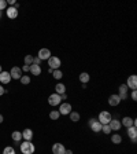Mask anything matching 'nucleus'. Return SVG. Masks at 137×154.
<instances>
[{
  "mask_svg": "<svg viewBox=\"0 0 137 154\" xmlns=\"http://www.w3.org/2000/svg\"><path fill=\"white\" fill-rule=\"evenodd\" d=\"M23 61H25V65H29L30 66V65H33V57L32 55H26Z\"/></svg>",
  "mask_w": 137,
  "mask_h": 154,
  "instance_id": "30",
  "label": "nucleus"
},
{
  "mask_svg": "<svg viewBox=\"0 0 137 154\" xmlns=\"http://www.w3.org/2000/svg\"><path fill=\"white\" fill-rule=\"evenodd\" d=\"M59 113H60V116L63 114V116H68L70 113L73 111V109H71V105L70 103H66V102H63V103H60L59 105Z\"/></svg>",
  "mask_w": 137,
  "mask_h": 154,
  "instance_id": "6",
  "label": "nucleus"
},
{
  "mask_svg": "<svg viewBox=\"0 0 137 154\" xmlns=\"http://www.w3.org/2000/svg\"><path fill=\"white\" fill-rule=\"evenodd\" d=\"M112 120V116L110 111L107 110H103L100 111V114H99V118H98V121L100 122L101 125H106V124H110V121Z\"/></svg>",
  "mask_w": 137,
  "mask_h": 154,
  "instance_id": "2",
  "label": "nucleus"
},
{
  "mask_svg": "<svg viewBox=\"0 0 137 154\" xmlns=\"http://www.w3.org/2000/svg\"><path fill=\"white\" fill-rule=\"evenodd\" d=\"M122 100L119 99V97H118V94H112V95H110V98H108V105L110 106H118L119 103H121Z\"/></svg>",
  "mask_w": 137,
  "mask_h": 154,
  "instance_id": "11",
  "label": "nucleus"
},
{
  "mask_svg": "<svg viewBox=\"0 0 137 154\" xmlns=\"http://www.w3.org/2000/svg\"><path fill=\"white\" fill-rule=\"evenodd\" d=\"M11 76H10V72H1L0 73V83L1 84H10V81H11Z\"/></svg>",
  "mask_w": 137,
  "mask_h": 154,
  "instance_id": "16",
  "label": "nucleus"
},
{
  "mask_svg": "<svg viewBox=\"0 0 137 154\" xmlns=\"http://www.w3.org/2000/svg\"><path fill=\"white\" fill-rule=\"evenodd\" d=\"M11 139L14 140V142H17V143H19L22 140V132H19V131H14V132L11 133Z\"/></svg>",
  "mask_w": 137,
  "mask_h": 154,
  "instance_id": "22",
  "label": "nucleus"
},
{
  "mask_svg": "<svg viewBox=\"0 0 137 154\" xmlns=\"http://www.w3.org/2000/svg\"><path fill=\"white\" fill-rule=\"evenodd\" d=\"M59 117H60V113H59L58 110H52L50 113V118H51V120H54V121H56Z\"/></svg>",
  "mask_w": 137,
  "mask_h": 154,
  "instance_id": "26",
  "label": "nucleus"
},
{
  "mask_svg": "<svg viewBox=\"0 0 137 154\" xmlns=\"http://www.w3.org/2000/svg\"><path fill=\"white\" fill-rule=\"evenodd\" d=\"M111 142L114 144H121L122 143V136L119 133H114V135H111Z\"/></svg>",
  "mask_w": 137,
  "mask_h": 154,
  "instance_id": "23",
  "label": "nucleus"
},
{
  "mask_svg": "<svg viewBox=\"0 0 137 154\" xmlns=\"http://www.w3.org/2000/svg\"><path fill=\"white\" fill-rule=\"evenodd\" d=\"M65 151L66 147L62 143H54V146H52V153L54 154H65Z\"/></svg>",
  "mask_w": 137,
  "mask_h": 154,
  "instance_id": "14",
  "label": "nucleus"
},
{
  "mask_svg": "<svg viewBox=\"0 0 137 154\" xmlns=\"http://www.w3.org/2000/svg\"><path fill=\"white\" fill-rule=\"evenodd\" d=\"M60 99H62V100L67 99V94H63V95H60Z\"/></svg>",
  "mask_w": 137,
  "mask_h": 154,
  "instance_id": "36",
  "label": "nucleus"
},
{
  "mask_svg": "<svg viewBox=\"0 0 137 154\" xmlns=\"http://www.w3.org/2000/svg\"><path fill=\"white\" fill-rule=\"evenodd\" d=\"M110 128H111V131H115V132H119V129H121V127H122V124H121V121L119 120H117V118H112L111 121H110Z\"/></svg>",
  "mask_w": 137,
  "mask_h": 154,
  "instance_id": "12",
  "label": "nucleus"
},
{
  "mask_svg": "<svg viewBox=\"0 0 137 154\" xmlns=\"http://www.w3.org/2000/svg\"><path fill=\"white\" fill-rule=\"evenodd\" d=\"M88 124H89V127H90V129H92V132H101V124L100 122L96 120V118H90L89 121H88Z\"/></svg>",
  "mask_w": 137,
  "mask_h": 154,
  "instance_id": "5",
  "label": "nucleus"
},
{
  "mask_svg": "<svg viewBox=\"0 0 137 154\" xmlns=\"http://www.w3.org/2000/svg\"><path fill=\"white\" fill-rule=\"evenodd\" d=\"M6 14H7V17H8L10 19H15V18H18L19 11L17 10L15 7H8L7 11H6Z\"/></svg>",
  "mask_w": 137,
  "mask_h": 154,
  "instance_id": "15",
  "label": "nucleus"
},
{
  "mask_svg": "<svg viewBox=\"0 0 137 154\" xmlns=\"http://www.w3.org/2000/svg\"><path fill=\"white\" fill-rule=\"evenodd\" d=\"M34 151H36V147H34V144H33L32 142L25 140V142L21 143V153L22 154H34Z\"/></svg>",
  "mask_w": 137,
  "mask_h": 154,
  "instance_id": "1",
  "label": "nucleus"
},
{
  "mask_svg": "<svg viewBox=\"0 0 137 154\" xmlns=\"http://www.w3.org/2000/svg\"><path fill=\"white\" fill-rule=\"evenodd\" d=\"M65 154H74V153H73V150H70V149H66Z\"/></svg>",
  "mask_w": 137,
  "mask_h": 154,
  "instance_id": "37",
  "label": "nucleus"
},
{
  "mask_svg": "<svg viewBox=\"0 0 137 154\" xmlns=\"http://www.w3.org/2000/svg\"><path fill=\"white\" fill-rule=\"evenodd\" d=\"M4 94H6V88H4V87L0 84V97H1V95H4Z\"/></svg>",
  "mask_w": 137,
  "mask_h": 154,
  "instance_id": "35",
  "label": "nucleus"
},
{
  "mask_svg": "<svg viewBox=\"0 0 137 154\" xmlns=\"http://www.w3.org/2000/svg\"><path fill=\"white\" fill-rule=\"evenodd\" d=\"M40 63H41V61H40L39 58H34V57H33V65H39V66H40Z\"/></svg>",
  "mask_w": 137,
  "mask_h": 154,
  "instance_id": "34",
  "label": "nucleus"
},
{
  "mask_svg": "<svg viewBox=\"0 0 137 154\" xmlns=\"http://www.w3.org/2000/svg\"><path fill=\"white\" fill-rule=\"evenodd\" d=\"M55 94H58V95L66 94V85L63 84V83H58V84L55 85Z\"/></svg>",
  "mask_w": 137,
  "mask_h": 154,
  "instance_id": "18",
  "label": "nucleus"
},
{
  "mask_svg": "<svg viewBox=\"0 0 137 154\" xmlns=\"http://www.w3.org/2000/svg\"><path fill=\"white\" fill-rule=\"evenodd\" d=\"M3 72V68H1V65H0V73Z\"/></svg>",
  "mask_w": 137,
  "mask_h": 154,
  "instance_id": "39",
  "label": "nucleus"
},
{
  "mask_svg": "<svg viewBox=\"0 0 137 154\" xmlns=\"http://www.w3.org/2000/svg\"><path fill=\"white\" fill-rule=\"evenodd\" d=\"M128 129V136L132 139V143H136V138H137V127H129Z\"/></svg>",
  "mask_w": 137,
  "mask_h": 154,
  "instance_id": "13",
  "label": "nucleus"
},
{
  "mask_svg": "<svg viewBox=\"0 0 137 154\" xmlns=\"http://www.w3.org/2000/svg\"><path fill=\"white\" fill-rule=\"evenodd\" d=\"M101 132L106 133V135H108V133H111V128H110V125H108V124H106V125L101 127Z\"/></svg>",
  "mask_w": 137,
  "mask_h": 154,
  "instance_id": "29",
  "label": "nucleus"
},
{
  "mask_svg": "<svg viewBox=\"0 0 137 154\" xmlns=\"http://www.w3.org/2000/svg\"><path fill=\"white\" fill-rule=\"evenodd\" d=\"M68 117H70V121H73V122H78L79 121V113H77V111H71L70 114H68Z\"/></svg>",
  "mask_w": 137,
  "mask_h": 154,
  "instance_id": "24",
  "label": "nucleus"
},
{
  "mask_svg": "<svg viewBox=\"0 0 137 154\" xmlns=\"http://www.w3.org/2000/svg\"><path fill=\"white\" fill-rule=\"evenodd\" d=\"M48 103L54 108V106H59L62 103V99H60V95L58 94H51L50 97H48Z\"/></svg>",
  "mask_w": 137,
  "mask_h": 154,
  "instance_id": "8",
  "label": "nucleus"
},
{
  "mask_svg": "<svg viewBox=\"0 0 137 154\" xmlns=\"http://www.w3.org/2000/svg\"><path fill=\"white\" fill-rule=\"evenodd\" d=\"M10 76L12 80H19L22 77V70L19 66H12L10 70Z\"/></svg>",
  "mask_w": 137,
  "mask_h": 154,
  "instance_id": "10",
  "label": "nucleus"
},
{
  "mask_svg": "<svg viewBox=\"0 0 137 154\" xmlns=\"http://www.w3.org/2000/svg\"><path fill=\"white\" fill-rule=\"evenodd\" d=\"M51 51L48 48H40L39 50V54H37V58H39L40 61H48L51 58Z\"/></svg>",
  "mask_w": 137,
  "mask_h": 154,
  "instance_id": "7",
  "label": "nucleus"
},
{
  "mask_svg": "<svg viewBox=\"0 0 137 154\" xmlns=\"http://www.w3.org/2000/svg\"><path fill=\"white\" fill-rule=\"evenodd\" d=\"M126 85H128V88L132 90V91H136L137 90V76L136 74H132V76L128 77Z\"/></svg>",
  "mask_w": 137,
  "mask_h": 154,
  "instance_id": "9",
  "label": "nucleus"
},
{
  "mask_svg": "<svg viewBox=\"0 0 137 154\" xmlns=\"http://www.w3.org/2000/svg\"><path fill=\"white\" fill-rule=\"evenodd\" d=\"M21 70L22 72H30V66L29 65H23V66L21 68Z\"/></svg>",
  "mask_w": 137,
  "mask_h": 154,
  "instance_id": "32",
  "label": "nucleus"
},
{
  "mask_svg": "<svg viewBox=\"0 0 137 154\" xmlns=\"http://www.w3.org/2000/svg\"><path fill=\"white\" fill-rule=\"evenodd\" d=\"M48 66H50V69H52V70H56V69L60 68L62 65V61L59 59L58 57H54V55H51V58L48 59Z\"/></svg>",
  "mask_w": 137,
  "mask_h": 154,
  "instance_id": "3",
  "label": "nucleus"
},
{
  "mask_svg": "<svg viewBox=\"0 0 137 154\" xmlns=\"http://www.w3.org/2000/svg\"><path fill=\"white\" fill-rule=\"evenodd\" d=\"M121 124H122V127H125V128H129V127H133V118L132 117H123L122 120H121Z\"/></svg>",
  "mask_w": 137,
  "mask_h": 154,
  "instance_id": "19",
  "label": "nucleus"
},
{
  "mask_svg": "<svg viewBox=\"0 0 137 154\" xmlns=\"http://www.w3.org/2000/svg\"><path fill=\"white\" fill-rule=\"evenodd\" d=\"M52 77L55 80H60L63 77V72H62L60 69H56V70H52Z\"/></svg>",
  "mask_w": 137,
  "mask_h": 154,
  "instance_id": "25",
  "label": "nucleus"
},
{
  "mask_svg": "<svg viewBox=\"0 0 137 154\" xmlns=\"http://www.w3.org/2000/svg\"><path fill=\"white\" fill-rule=\"evenodd\" d=\"M7 1L6 0H0V11H4V10H7Z\"/></svg>",
  "mask_w": 137,
  "mask_h": 154,
  "instance_id": "31",
  "label": "nucleus"
},
{
  "mask_svg": "<svg viewBox=\"0 0 137 154\" xmlns=\"http://www.w3.org/2000/svg\"><path fill=\"white\" fill-rule=\"evenodd\" d=\"M22 139L28 140V142H32L33 139V131L30 128H25L22 131Z\"/></svg>",
  "mask_w": 137,
  "mask_h": 154,
  "instance_id": "17",
  "label": "nucleus"
},
{
  "mask_svg": "<svg viewBox=\"0 0 137 154\" xmlns=\"http://www.w3.org/2000/svg\"><path fill=\"white\" fill-rule=\"evenodd\" d=\"M4 121V117H3V114H0V124Z\"/></svg>",
  "mask_w": 137,
  "mask_h": 154,
  "instance_id": "38",
  "label": "nucleus"
},
{
  "mask_svg": "<svg viewBox=\"0 0 137 154\" xmlns=\"http://www.w3.org/2000/svg\"><path fill=\"white\" fill-rule=\"evenodd\" d=\"M30 73L33 76H40L41 74V66H39V65H30Z\"/></svg>",
  "mask_w": 137,
  "mask_h": 154,
  "instance_id": "21",
  "label": "nucleus"
},
{
  "mask_svg": "<svg viewBox=\"0 0 137 154\" xmlns=\"http://www.w3.org/2000/svg\"><path fill=\"white\" fill-rule=\"evenodd\" d=\"M19 80H21V83L23 84V85H28V84L30 83V77H29V76H22Z\"/></svg>",
  "mask_w": 137,
  "mask_h": 154,
  "instance_id": "28",
  "label": "nucleus"
},
{
  "mask_svg": "<svg viewBox=\"0 0 137 154\" xmlns=\"http://www.w3.org/2000/svg\"><path fill=\"white\" fill-rule=\"evenodd\" d=\"M130 98H132V100H137V91H132Z\"/></svg>",
  "mask_w": 137,
  "mask_h": 154,
  "instance_id": "33",
  "label": "nucleus"
},
{
  "mask_svg": "<svg viewBox=\"0 0 137 154\" xmlns=\"http://www.w3.org/2000/svg\"><path fill=\"white\" fill-rule=\"evenodd\" d=\"M78 79H79V81H81V84H88L90 80V76H89V73L82 72V73H79Z\"/></svg>",
  "mask_w": 137,
  "mask_h": 154,
  "instance_id": "20",
  "label": "nucleus"
},
{
  "mask_svg": "<svg viewBox=\"0 0 137 154\" xmlns=\"http://www.w3.org/2000/svg\"><path fill=\"white\" fill-rule=\"evenodd\" d=\"M128 92H129V88H128V85L126 84H121L119 85V88H118V97H119V99L121 100H126L128 99Z\"/></svg>",
  "mask_w": 137,
  "mask_h": 154,
  "instance_id": "4",
  "label": "nucleus"
},
{
  "mask_svg": "<svg viewBox=\"0 0 137 154\" xmlns=\"http://www.w3.org/2000/svg\"><path fill=\"white\" fill-rule=\"evenodd\" d=\"M3 154H17V153H15V149L12 146H7V147H4Z\"/></svg>",
  "mask_w": 137,
  "mask_h": 154,
  "instance_id": "27",
  "label": "nucleus"
},
{
  "mask_svg": "<svg viewBox=\"0 0 137 154\" xmlns=\"http://www.w3.org/2000/svg\"><path fill=\"white\" fill-rule=\"evenodd\" d=\"M1 15H3V13H1V11H0V18H1Z\"/></svg>",
  "mask_w": 137,
  "mask_h": 154,
  "instance_id": "40",
  "label": "nucleus"
}]
</instances>
